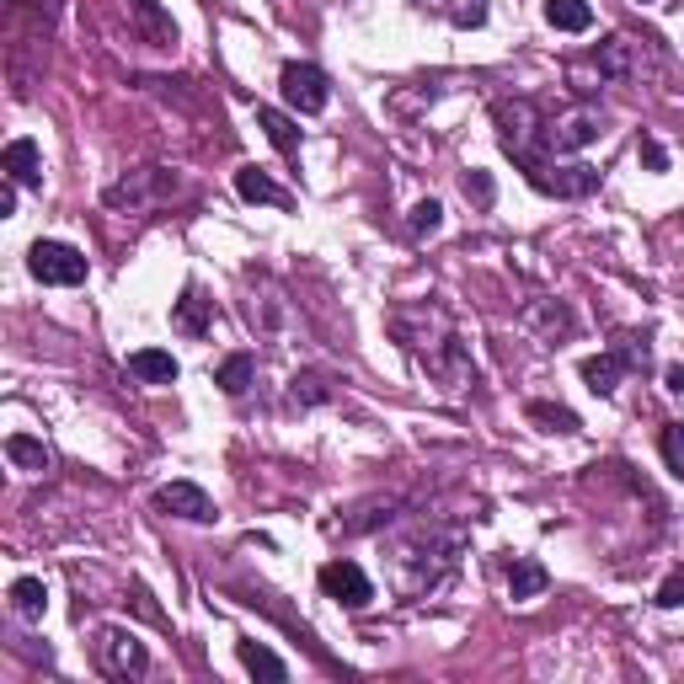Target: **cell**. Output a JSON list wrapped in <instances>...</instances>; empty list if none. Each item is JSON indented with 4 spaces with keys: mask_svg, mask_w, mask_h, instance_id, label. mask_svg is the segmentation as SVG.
Listing matches in <instances>:
<instances>
[{
    "mask_svg": "<svg viewBox=\"0 0 684 684\" xmlns=\"http://www.w3.org/2000/svg\"><path fill=\"white\" fill-rule=\"evenodd\" d=\"M498 140H503V150L519 161V166H535L540 150L545 145V119L535 113V102H498Z\"/></svg>",
    "mask_w": 684,
    "mask_h": 684,
    "instance_id": "obj_1",
    "label": "cell"
},
{
    "mask_svg": "<svg viewBox=\"0 0 684 684\" xmlns=\"http://www.w3.org/2000/svg\"><path fill=\"white\" fill-rule=\"evenodd\" d=\"M28 268L32 278H43V284H86V257L75 252V246H64V241H38L28 252Z\"/></svg>",
    "mask_w": 684,
    "mask_h": 684,
    "instance_id": "obj_2",
    "label": "cell"
},
{
    "mask_svg": "<svg viewBox=\"0 0 684 684\" xmlns=\"http://www.w3.org/2000/svg\"><path fill=\"white\" fill-rule=\"evenodd\" d=\"M96 663H102V674H113V680H129V674H145V642L134 636V631H102V642H96Z\"/></svg>",
    "mask_w": 684,
    "mask_h": 684,
    "instance_id": "obj_3",
    "label": "cell"
},
{
    "mask_svg": "<svg viewBox=\"0 0 684 684\" xmlns=\"http://www.w3.org/2000/svg\"><path fill=\"white\" fill-rule=\"evenodd\" d=\"M278 86H284V102L295 108V113H321L327 108V75L316 70V64H284V75H278Z\"/></svg>",
    "mask_w": 684,
    "mask_h": 684,
    "instance_id": "obj_4",
    "label": "cell"
},
{
    "mask_svg": "<svg viewBox=\"0 0 684 684\" xmlns=\"http://www.w3.org/2000/svg\"><path fill=\"white\" fill-rule=\"evenodd\" d=\"M524 177L535 182L540 193H557V198H583V193L599 187L594 166H551V161H535V166H524Z\"/></svg>",
    "mask_w": 684,
    "mask_h": 684,
    "instance_id": "obj_5",
    "label": "cell"
},
{
    "mask_svg": "<svg viewBox=\"0 0 684 684\" xmlns=\"http://www.w3.org/2000/svg\"><path fill=\"white\" fill-rule=\"evenodd\" d=\"M321 589H327V599L348 604V610H364V604L375 599V583L364 578V566H358V562H343V557L321 566Z\"/></svg>",
    "mask_w": 684,
    "mask_h": 684,
    "instance_id": "obj_6",
    "label": "cell"
},
{
    "mask_svg": "<svg viewBox=\"0 0 684 684\" xmlns=\"http://www.w3.org/2000/svg\"><path fill=\"white\" fill-rule=\"evenodd\" d=\"M155 513H172V519H187V524H208V519H214V503H208L204 487L172 481V487L155 492Z\"/></svg>",
    "mask_w": 684,
    "mask_h": 684,
    "instance_id": "obj_7",
    "label": "cell"
},
{
    "mask_svg": "<svg viewBox=\"0 0 684 684\" xmlns=\"http://www.w3.org/2000/svg\"><path fill=\"white\" fill-rule=\"evenodd\" d=\"M0 172L6 182H17V187H32V182L43 177V155L32 140H11V145L0 150Z\"/></svg>",
    "mask_w": 684,
    "mask_h": 684,
    "instance_id": "obj_8",
    "label": "cell"
},
{
    "mask_svg": "<svg viewBox=\"0 0 684 684\" xmlns=\"http://www.w3.org/2000/svg\"><path fill=\"white\" fill-rule=\"evenodd\" d=\"M599 134V119L594 113H572V119H557V123H545V150H578V145H589Z\"/></svg>",
    "mask_w": 684,
    "mask_h": 684,
    "instance_id": "obj_9",
    "label": "cell"
},
{
    "mask_svg": "<svg viewBox=\"0 0 684 684\" xmlns=\"http://www.w3.org/2000/svg\"><path fill=\"white\" fill-rule=\"evenodd\" d=\"M172 193V182L166 177H155V172H140V177H129V182H119V187H108V204L113 208H145L150 198H166Z\"/></svg>",
    "mask_w": 684,
    "mask_h": 684,
    "instance_id": "obj_10",
    "label": "cell"
},
{
    "mask_svg": "<svg viewBox=\"0 0 684 684\" xmlns=\"http://www.w3.org/2000/svg\"><path fill=\"white\" fill-rule=\"evenodd\" d=\"M236 193L246 204H273V208H289V193L278 187V182L263 172V166H241L236 172Z\"/></svg>",
    "mask_w": 684,
    "mask_h": 684,
    "instance_id": "obj_11",
    "label": "cell"
},
{
    "mask_svg": "<svg viewBox=\"0 0 684 684\" xmlns=\"http://www.w3.org/2000/svg\"><path fill=\"white\" fill-rule=\"evenodd\" d=\"M129 375L145 380V386H172L177 380V358L166 348H140V354H129Z\"/></svg>",
    "mask_w": 684,
    "mask_h": 684,
    "instance_id": "obj_12",
    "label": "cell"
},
{
    "mask_svg": "<svg viewBox=\"0 0 684 684\" xmlns=\"http://www.w3.org/2000/svg\"><path fill=\"white\" fill-rule=\"evenodd\" d=\"M545 22L557 32H589L594 11H589V0H545Z\"/></svg>",
    "mask_w": 684,
    "mask_h": 684,
    "instance_id": "obj_13",
    "label": "cell"
},
{
    "mask_svg": "<svg viewBox=\"0 0 684 684\" xmlns=\"http://www.w3.org/2000/svg\"><path fill=\"white\" fill-rule=\"evenodd\" d=\"M621 369H625V358H621V354L583 358V380H589V390H594V396H610V390L621 386Z\"/></svg>",
    "mask_w": 684,
    "mask_h": 684,
    "instance_id": "obj_14",
    "label": "cell"
},
{
    "mask_svg": "<svg viewBox=\"0 0 684 684\" xmlns=\"http://www.w3.org/2000/svg\"><path fill=\"white\" fill-rule=\"evenodd\" d=\"M545 583H551V572H545L540 562H530V557L513 562V572H508V594L513 599H540L545 594Z\"/></svg>",
    "mask_w": 684,
    "mask_h": 684,
    "instance_id": "obj_15",
    "label": "cell"
},
{
    "mask_svg": "<svg viewBox=\"0 0 684 684\" xmlns=\"http://www.w3.org/2000/svg\"><path fill=\"white\" fill-rule=\"evenodd\" d=\"M11 604H17L22 621H38V615L49 610V589H43V578H17V583H11Z\"/></svg>",
    "mask_w": 684,
    "mask_h": 684,
    "instance_id": "obj_16",
    "label": "cell"
},
{
    "mask_svg": "<svg viewBox=\"0 0 684 684\" xmlns=\"http://www.w3.org/2000/svg\"><path fill=\"white\" fill-rule=\"evenodd\" d=\"M6 455H11V466H22V471H49V466H54V455L38 445V439H28V433H11V439H6Z\"/></svg>",
    "mask_w": 684,
    "mask_h": 684,
    "instance_id": "obj_17",
    "label": "cell"
},
{
    "mask_svg": "<svg viewBox=\"0 0 684 684\" xmlns=\"http://www.w3.org/2000/svg\"><path fill=\"white\" fill-rule=\"evenodd\" d=\"M236 653H241V663H246L252 674H263V680H273V684H284V680H289V668H284V657H273L268 647H263V642H241Z\"/></svg>",
    "mask_w": 684,
    "mask_h": 684,
    "instance_id": "obj_18",
    "label": "cell"
},
{
    "mask_svg": "<svg viewBox=\"0 0 684 684\" xmlns=\"http://www.w3.org/2000/svg\"><path fill=\"white\" fill-rule=\"evenodd\" d=\"M257 123L268 129V140L284 150V155H295V150H299V129H295V119H289V113H278V108H257Z\"/></svg>",
    "mask_w": 684,
    "mask_h": 684,
    "instance_id": "obj_19",
    "label": "cell"
},
{
    "mask_svg": "<svg viewBox=\"0 0 684 684\" xmlns=\"http://www.w3.org/2000/svg\"><path fill=\"white\" fill-rule=\"evenodd\" d=\"M214 386L225 390V396H241V390L252 386V354H231L220 369H214Z\"/></svg>",
    "mask_w": 684,
    "mask_h": 684,
    "instance_id": "obj_20",
    "label": "cell"
},
{
    "mask_svg": "<svg viewBox=\"0 0 684 684\" xmlns=\"http://www.w3.org/2000/svg\"><path fill=\"white\" fill-rule=\"evenodd\" d=\"M530 422H540L545 433H578V412L551 407V401H530Z\"/></svg>",
    "mask_w": 684,
    "mask_h": 684,
    "instance_id": "obj_21",
    "label": "cell"
},
{
    "mask_svg": "<svg viewBox=\"0 0 684 684\" xmlns=\"http://www.w3.org/2000/svg\"><path fill=\"white\" fill-rule=\"evenodd\" d=\"M657 449H663L668 471L684 481V422H668V428H663V439H657Z\"/></svg>",
    "mask_w": 684,
    "mask_h": 684,
    "instance_id": "obj_22",
    "label": "cell"
},
{
    "mask_svg": "<svg viewBox=\"0 0 684 684\" xmlns=\"http://www.w3.org/2000/svg\"><path fill=\"white\" fill-rule=\"evenodd\" d=\"M177 327H182V331H193V337H204V327H208V316H204V299L193 295V289H187V295L177 299Z\"/></svg>",
    "mask_w": 684,
    "mask_h": 684,
    "instance_id": "obj_23",
    "label": "cell"
},
{
    "mask_svg": "<svg viewBox=\"0 0 684 684\" xmlns=\"http://www.w3.org/2000/svg\"><path fill=\"white\" fill-rule=\"evenodd\" d=\"M134 11H140V22L150 28V38H155V43H177V28L155 11V0H134Z\"/></svg>",
    "mask_w": 684,
    "mask_h": 684,
    "instance_id": "obj_24",
    "label": "cell"
},
{
    "mask_svg": "<svg viewBox=\"0 0 684 684\" xmlns=\"http://www.w3.org/2000/svg\"><path fill=\"white\" fill-rule=\"evenodd\" d=\"M445 225V208L433 204V198H422V204L412 208V236H433Z\"/></svg>",
    "mask_w": 684,
    "mask_h": 684,
    "instance_id": "obj_25",
    "label": "cell"
},
{
    "mask_svg": "<svg viewBox=\"0 0 684 684\" xmlns=\"http://www.w3.org/2000/svg\"><path fill=\"white\" fill-rule=\"evenodd\" d=\"M331 390H327V380L321 375H295V401H305V407H321Z\"/></svg>",
    "mask_w": 684,
    "mask_h": 684,
    "instance_id": "obj_26",
    "label": "cell"
},
{
    "mask_svg": "<svg viewBox=\"0 0 684 684\" xmlns=\"http://www.w3.org/2000/svg\"><path fill=\"white\" fill-rule=\"evenodd\" d=\"M657 604H663V610H684V566H674V572L663 578V589H657Z\"/></svg>",
    "mask_w": 684,
    "mask_h": 684,
    "instance_id": "obj_27",
    "label": "cell"
},
{
    "mask_svg": "<svg viewBox=\"0 0 684 684\" xmlns=\"http://www.w3.org/2000/svg\"><path fill=\"white\" fill-rule=\"evenodd\" d=\"M636 161H642L647 172H668V150L657 145V140H642V145H636Z\"/></svg>",
    "mask_w": 684,
    "mask_h": 684,
    "instance_id": "obj_28",
    "label": "cell"
},
{
    "mask_svg": "<svg viewBox=\"0 0 684 684\" xmlns=\"http://www.w3.org/2000/svg\"><path fill=\"white\" fill-rule=\"evenodd\" d=\"M455 22H460V28H481V22H487V0H460V6H455Z\"/></svg>",
    "mask_w": 684,
    "mask_h": 684,
    "instance_id": "obj_29",
    "label": "cell"
},
{
    "mask_svg": "<svg viewBox=\"0 0 684 684\" xmlns=\"http://www.w3.org/2000/svg\"><path fill=\"white\" fill-rule=\"evenodd\" d=\"M466 198H477L481 208L492 204V177L487 172H466Z\"/></svg>",
    "mask_w": 684,
    "mask_h": 684,
    "instance_id": "obj_30",
    "label": "cell"
},
{
    "mask_svg": "<svg viewBox=\"0 0 684 684\" xmlns=\"http://www.w3.org/2000/svg\"><path fill=\"white\" fill-rule=\"evenodd\" d=\"M22 6H28V11H38V17H43V28H49V22L60 17V0H22Z\"/></svg>",
    "mask_w": 684,
    "mask_h": 684,
    "instance_id": "obj_31",
    "label": "cell"
},
{
    "mask_svg": "<svg viewBox=\"0 0 684 684\" xmlns=\"http://www.w3.org/2000/svg\"><path fill=\"white\" fill-rule=\"evenodd\" d=\"M0 214H17V182L0 187Z\"/></svg>",
    "mask_w": 684,
    "mask_h": 684,
    "instance_id": "obj_32",
    "label": "cell"
},
{
    "mask_svg": "<svg viewBox=\"0 0 684 684\" xmlns=\"http://www.w3.org/2000/svg\"><path fill=\"white\" fill-rule=\"evenodd\" d=\"M668 390H684V364H668Z\"/></svg>",
    "mask_w": 684,
    "mask_h": 684,
    "instance_id": "obj_33",
    "label": "cell"
}]
</instances>
